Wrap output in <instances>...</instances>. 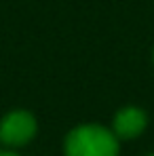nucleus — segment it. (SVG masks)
Instances as JSON below:
<instances>
[{
  "mask_svg": "<svg viewBox=\"0 0 154 156\" xmlns=\"http://www.w3.org/2000/svg\"><path fill=\"white\" fill-rule=\"evenodd\" d=\"M0 146H2V144H0ZM0 156H2V150H0Z\"/></svg>",
  "mask_w": 154,
  "mask_h": 156,
  "instance_id": "nucleus-4",
  "label": "nucleus"
},
{
  "mask_svg": "<svg viewBox=\"0 0 154 156\" xmlns=\"http://www.w3.org/2000/svg\"><path fill=\"white\" fill-rule=\"evenodd\" d=\"M148 125V116L141 108L127 105L123 110L116 112L114 120H112V131L118 139H135L137 135H141Z\"/></svg>",
  "mask_w": 154,
  "mask_h": 156,
  "instance_id": "nucleus-3",
  "label": "nucleus"
},
{
  "mask_svg": "<svg viewBox=\"0 0 154 156\" xmlns=\"http://www.w3.org/2000/svg\"><path fill=\"white\" fill-rule=\"evenodd\" d=\"M38 133V120L30 110H11L0 118V144L6 148H21Z\"/></svg>",
  "mask_w": 154,
  "mask_h": 156,
  "instance_id": "nucleus-2",
  "label": "nucleus"
},
{
  "mask_svg": "<svg viewBox=\"0 0 154 156\" xmlns=\"http://www.w3.org/2000/svg\"><path fill=\"white\" fill-rule=\"evenodd\" d=\"M118 137L102 125H78L63 141L66 156H118Z\"/></svg>",
  "mask_w": 154,
  "mask_h": 156,
  "instance_id": "nucleus-1",
  "label": "nucleus"
}]
</instances>
